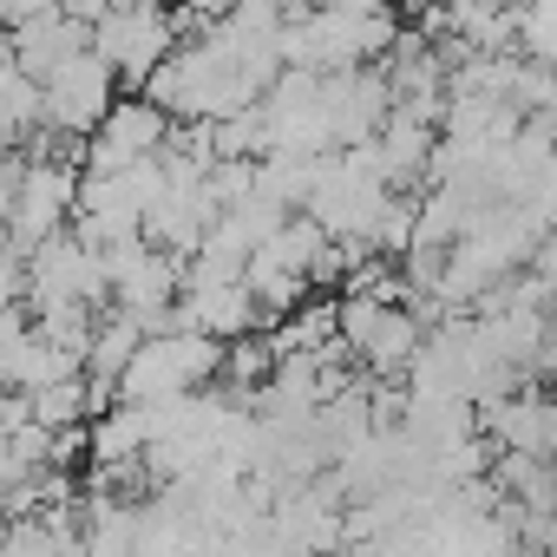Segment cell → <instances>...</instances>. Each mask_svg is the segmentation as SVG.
<instances>
[{"label": "cell", "mask_w": 557, "mask_h": 557, "mask_svg": "<svg viewBox=\"0 0 557 557\" xmlns=\"http://www.w3.org/2000/svg\"><path fill=\"white\" fill-rule=\"evenodd\" d=\"M184 315H190V329H197V335H210V342H223V348H236V342H249V335H269L262 302L249 296V283L184 289Z\"/></svg>", "instance_id": "cell-6"}, {"label": "cell", "mask_w": 557, "mask_h": 557, "mask_svg": "<svg viewBox=\"0 0 557 557\" xmlns=\"http://www.w3.org/2000/svg\"><path fill=\"white\" fill-rule=\"evenodd\" d=\"M119 99H125V79H119L99 53H86V60H73L66 73L47 79V132L92 145V138L106 132V119H112Z\"/></svg>", "instance_id": "cell-3"}, {"label": "cell", "mask_w": 557, "mask_h": 557, "mask_svg": "<svg viewBox=\"0 0 557 557\" xmlns=\"http://www.w3.org/2000/svg\"><path fill=\"white\" fill-rule=\"evenodd\" d=\"M479 426H485V440H492L498 453H531V459H550L557 400H550V394H537V387H518L511 400L485 407V413H479Z\"/></svg>", "instance_id": "cell-5"}, {"label": "cell", "mask_w": 557, "mask_h": 557, "mask_svg": "<svg viewBox=\"0 0 557 557\" xmlns=\"http://www.w3.org/2000/svg\"><path fill=\"white\" fill-rule=\"evenodd\" d=\"M177 14H158V8H112L99 27H92V53L125 79V92H145L158 79L164 60H177Z\"/></svg>", "instance_id": "cell-1"}, {"label": "cell", "mask_w": 557, "mask_h": 557, "mask_svg": "<svg viewBox=\"0 0 557 557\" xmlns=\"http://www.w3.org/2000/svg\"><path fill=\"white\" fill-rule=\"evenodd\" d=\"M531 557H544V550H531Z\"/></svg>", "instance_id": "cell-10"}, {"label": "cell", "mask_w": 557, "mask_h": 557, "mask_svg": "<svg viewBox=\"0 0 557 557\" xmlns=\"http://www.w3.org/2000/svg\"><path fill=\"white\" fill-rule=\"evenodd\" d=\"M86 361H73L66 348H53L34 322V309H8V335H0V381L8 394H47L60 381H79Z\"/></svg>", "instance_id": "cell-4"}, {"label": "cell", "mask_w": 557, "mask_h": 557, "mask_svg": "<svg viewBox=\"0 0 557 557\" xmlns=\"http://www.w3.org/2000/svg\"><path fill=\"white\" fill-rule=\"evenodd\" d=\"M151 453V413L145 407H112L92 420V466H132Z\"/></svg>", "instance_id": "cell-8"}, {"label": "cell", "mask_w": 557, "mask_h": 557, "mask_svg": "<svg viewBox=\"0 0 557 557\" xmlns=\"http://www.w3.org/2000/svg\"><path fill=\"white\" fill-rule=\"evenodd\" d=\"M171 132H177V119H171L164 106H151L145 92H125V99L112 106L106 132L86 145V177H125V171H138V164H158L164 145H171Z\"/></svg>", "instance_id": "cell-2"}, {"label": "cell", "mask_w": 557, "mask_h": 557, "mask_svg": "<svg viewBox=\"0 0 557 557\" xmlns=\"http://www.w3.org/2000/svg\"><path fill=\"white\" fill-rule=\"evenodd\" d=\"M550 466H557V426H550Z\"/></svg>", "instance_id": "cell-9"}, {"label": "cell", "mask_w": 557, "mask_h": 557, "mask_svg": "<svg viewBox=\"0 0 557 557\" xmlns=\"http://www.w3.org/2000/svg\"><path fill=\"white\" fill-rule=\"evenodd\" d=\"M0 125H8V145L14 151H27L34 138H47V86L27 79L8 60H0Z\"/></svg>", "instance_id": "cell-7"}]
</instances>
